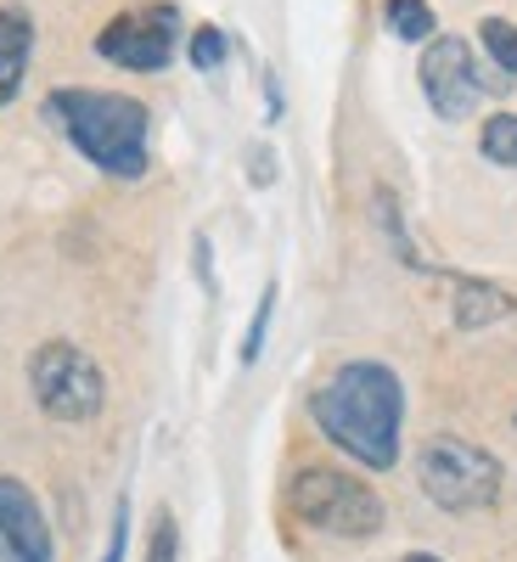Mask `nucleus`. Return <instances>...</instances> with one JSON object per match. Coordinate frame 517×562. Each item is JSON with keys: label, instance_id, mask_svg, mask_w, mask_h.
<instances>
[{"label": "nucleus", "instance_id": "nucleus-7", "mask_svg": "<svg viewBox=\"0 0 517 562\" xmlns=\"http://www.w3.org/2000/svg\"><path fill=\"white\" fill-rule=\"evenodd\" d=\"M175 40H180V12L169 0H141L97 34V52L124 74H158L175 57Z\"/></svg>", "mask_w": 517, "mask_h": 562}, {"label": "nucleus", "instance_id": "nucleus-9", "mask_svg": "<svg viewBox=\"0 0 517 562\" xmlns=\"http://www.w3.org/2000/svg\"><path fill=\"white\" fill-rule=\"evenodd\" d=\"M34 57V18L23 7H0V108L18 102Z\"/></svg>", "mask_w": 517, "mask_h": 562}, {"label": "nucleus", "instance_id": "nucleus-12", "mask_svg": "<svg viewBox=\"0 0 517 562\" xmlns=\"http://www.w3.org/2000/svg\"><path fill=\"white\" fill-rule=\"evenodd\" d=\"M479 153L501 169H517V113H490L479 130Z\"/></svg>", "mask_w": 517, "mask_h": 562}, {"label": "nucleus", "instance_id": "nucleus-5", "mask_svg": "<svg viewBox=\"0 0 517 562\" xmlns=\"http://www.w3.org/2000/svg\"><path fill=\"white\" fill-rule=\"evenodd\" d=\"M29 389H34V405L52 416V422H90L108 400V383H102V366L90 360L85 349L74 344H40L29 355Z\"/></svg>", "mask_w": 517, "mask_h": 562}, {"label": "nucleus", "instance_id": "nucleus-15", "mask_svg": "<svg viewBox=\"0 0 517 562\" xmlns=\"http://www.w3.org/2000/svg\"><path fill=\"white\" fill-rule=\"evenodd\" d=\"M270 315H276V281L259 293V310H254V326H248V338H243V366H254L259 360V349H265V333H270Z\"/></svg>", "mask_w": 517, "mask_h": 562}, {"label": "nucleus", "instance_id": "nucleus-2", "mask_svg": "<svg viewBox=\"0 0 517 562\" xmlns=\"http://www.w3.org/2000/svg\"><path fill=\"white\" fill-rule=\"evenodd\" d=\"M52 119L79 147V158H90L102 175L113 180L147 175V130H153L147 102L119 97V90H57Z\"/></svg>", "mask_w": 517, "mask_h": 562}, {"label": "nucleus", "instance_id": "nucleus-18", "mask_svg": "<svg viewBox=\"0 0 517 562\" xmlns=\"http://www.w3.org/2000/svg\"><path fill=\"white\" fill-rule=\"evenodd\" d=\"M405 562H439V557H428V551H411Z\"/></svg>", "mask_w": 517, "mask_h": 562}, {"label": "nucleus", "instance_id": "nucleus-17", "mask_svg": "<svg viewBox=\"0 0 517 562\" xmlns=\"http://www.w3.org/2000/svg\"><path fill=\"white\" fill-rule=\"evenodd\" d=\"M124 540H130V512L119 506L113 512V540H108V557L102 562H124Z\"/></svg>", "mask_w": 517, "mask_h": 562}, {"label": "nucleus", "instance_id": "nucleus-11", "mask_svg": "<svg viewBox=\"0 0 517 562\" xmlns=\"http://www.w3.org/2000/svg\"><path fill=\"white\" fill-rule=\"evenodd\" d=\"M383 23H389V34L405 40V45H428V40H434V7H428V0H389Z\"/></svg>", "mask_w": 517, "mask_h": 562}, {"label": "nucleus", "instance_id": "nucleus-13", "mask_svg": "<svg viewBox=\"0 0 517 562\" xmlns=\"http://www.w3.org/2000/svg\"><path fill=\"white\" fill-rule=\"evenodd\" d=\"M479 45L490 52V63H495L506 79H517V29H512L506 18H484V23H479Z\"/></svg>", "mask_w": 517, "mask_h": 562}, {"label": "nucleus", "instance_id": "nucleus-6", "mask_svg": "<svg viewBox=\"0 0 517 562\" xmlns=\"http://www.w3.org/2000/svg\"><path fill=\"white\" fill-rule=\"evenodd\" d=\"M422 90H428L434 113L456 124V119H473L495 97L501 74H490L461 34H434L428 52H422Z\"/></svg>", "mask_w": 517, "mask_h": 562}, {"label": "nucleus", "instance_id": "nucleus-14", "mask_svg": "<svg viewBox=\"0 0 517 562\" xmlns=\"http://www.w3.org/2000/svg\"><path fill=\"white\" fill-rule=\"evenodd\" d=\"M186 57H192V68H198V74H214V68L225 63V34H220L214 23H198L192 45H186Z\"/></svg>", "mask_w": 517, "mask_h": 562}, {"label": "nucleus", "instance_id": "nucleus-8", "mask_svg": "<svg viewBox=\"0 0 517 562\" xmlns=\"http://www.w3.org/2000/svg\"><path fill=\"white\" fill-rule=\"evenodd\" d=\"M52 529L23 479L0 473V562H52Z\"/></svg>", "mask_w": 517, "mask_h": 562}, {"label": "nucleus", "instance_id": "nucleus-10", "mask_svg": "<svg viewBox=\"0 0 517 562\" xmlns=\"http://www.w3.org/2000/svg\"><path fill=\"white\" fill-rule=\"evenodd\" d=\"M512 310H517V299L506 288H495V281H484V276H461L456 281V326L461 333H484V326H495Z\"/></svg>", "mask_w": 517, "mask_h": 562}, {"label": "nucleus", "instance_id": "nucleus-4", "mask_svg": "<svg viewBox=\"0 0 517 562\" xmlns=\"http://www.w3.org/2000/svg\"><path fill=\"white\" fill-rule=\"evenodd\" d=\"M416 484L439 512H490L501 501V461L484 445L439 434L416 450Z\"/></svg>", "mask_w": 517, "mask_h": 562}, {"label": "nucleus", "instance_id": "nucleus-3", "mask_svg": "<svg viewBox=\"0 0 517 562\" xmlns=\"http://www.w3.org/2000/svg\"><path fill=\"white\" fill-rule=\"evenodd\" d=\"M288 506L299 524H310L321 535H338V540H371L389 524L383 495L366 479L344 473V467H304L288 484Z\"/></svg>", "mask_w": 517, "mask_h": 562}, {"label": "nucleus", "instance_id": "nucleus-1", "mask_svg": "<svg viewBox=\"0 0 517 562\" xmlns=\"http://www.w3.org/2000/svg\"><path fill=\"white\" fill-rule=\"evenodd\" d=\"M315 428L344 456H355L371 473H389L400 461V428H405V389L394 366L383 360H349L326 378L310 400Z\"/></svg>", "mask_w": 517, "mask_h": 562}, {"label": "nucleus", "instance_id": "nucleus-16", "mask_svg": "<svg viewBox=\"0 0 517 562\" xmlns=\"http://www.w3.org/2000/svg\"><path fill=\"white\" fill-rule=\"evenodd\" d=\"M147 562H180V529L169 512L153 518V540H147Z\"/></svg>", "mask_w": 517, "mask_h": 562}]
</instances>
